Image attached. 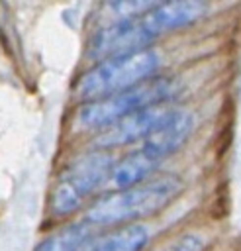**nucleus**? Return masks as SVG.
<instances>
[{
  "mask_svg": "<svg viewBox=\"0 0 241 251\" xmlns=\"http://www.w3.org/2000/svg\"><path fill=\"white\" fill-rule=\"evenodd\" d=\"M182 190V182L176 176H159L137 186L110 192L96 200L84 214V224L90 227L120 226L133 220L147 218L163 210Z\"/></svg>",
  "mask_w": 241,
  "mask_h": 251,
  "instance_id": "nucleus-1",
  "label": "nucleus"
},
{
  "mask_svg": "<svg viewBox=\"0 0 241 251\" xmlns=\"http://www.w3.org/2000/svg\"><path fill=\"white\" fill-rule=\"evenodd\" d=\"M180 90V82L170 76L147 78L145 82L123 92L86 102L74 114L72 126L78 131H102L118 120L157 104H167Z\"/></svg>",
  "mask_w": 241,
  "mask_h": 251,
  "instance_id": "nucleus-2",
  "label": "nucleus"
},
{
  "mask_svg": "<svg viewBox=\"0 0 241 251\" xmlns=\"http://www.w3.org/2000/svg\"><path fill=\"white\" fill-rule=\"evenodd\" d=\"M157 67H159V55L153 49L112 57L90 67L78 78L74 92L78 98L86 102L100 100L145 82L147 78L153 76Z\"/></svg>",
  "mask_w": 241,
  "mask_h": 251,
  "instance_id": "nucleus-3",
  "label": "nucleus"
},
{
  "mask_svg": "<svg viewBox=\"0 0 241 251\" xmlns=\"http://www.w3.org/2000/svg\"><path fill=\"white\" fill-rule=\"evenodd\" d=\"M114 165L116 161L108 151H92L74 159L53 186L51 212L61 218L76 212L98 186H104Z\"/></svg>",
  "mask_w": 241,
  "mask_h": 251,
  "instance_id": "nucleus-4",
  "label": "nucleus"
},
{
  "mask_svg": "<svg viewBox=\"0 0 241 251\" xmlns=\"http://www.w3.org/2000/svg\"><path fill=\"white\" fill-rule=\"evenodd\" d=\"M157 37H161V33L155 27L149 12H145L143 16L100 27L90 37L86 55L90 61L100 63L112 57H121V55L143 51Z\"/></svg>",
  "mask_w": 241,
  "mask_h": 251,
  "instance_id": "nucleus-5",
  "label": "nucleus"
},
{
  "mask_svg": "<svg viewBox=\"0 0 241 251\" xmlns=\"http://www.w3.org/2000/svg\"><path fill=\"white\" fill-rule=\"evenodd\" d=\"M174 110L167 104L149 106L143 110H137L110 127L102 129L94 137V149L96 151H110L120 145H127L133 141H143L151 131H155Z\"/></svg>",
  "mask_w": 241,
  "mask_h": 251,
  "instance_id": "nucleus-6",
  "label": "nucleus"
},
{
  "mask_svg": "<svg viewBox=\"0 0 241 251\" xmlns=\"http://www.w3.org/2000/svg\"><path fill=\"white\" fill-rule=\"evenodd\" d=\"M192 129H194V116L186 110L174 108V112L141 141L139 151H143L145 155L157 161H163L186 143V139L192 135Z\"/></svg>",
  "mask_w": 241,
  "mask_h": 251,
  "instance_id": "nucleus-7",
  "label": "nucleus"
},
{
  "mask_svg": "<svg viewBox=\"0 0 241 251\" xmlns=\"http://www.w3.org/2000/svg\"><path fill=\"white\" fill-rule=\"evenodd\" d=\"M161 161L145 155L143 151H133L131 155H127L125 159H121L120 163L114 165V169L110 171L104 186L110 188L112 192H118V190H125V188H131V186H137L141 184L157 167H159Z\"/></svg>",
  "mask_w": 241,
  "mask_h": 251,
  "instance_id": "nucleus-8",
  "label": "nucleus"
},
{
  "mask_svg": "<svg viewBox=\"0 0 241 251\" xmlns=\"http://www.w3.org/2000/svg\"><path fill=\"white\" fill-rule=\"evenodd\" d=\"M149 241V229L141 224L123 226L92 243L88 251H141Z\"/></svg>",
  "mask_w": 241,
  "mask_h": 251,
  "instance_id": "nucleus-9",
  "label": "nucleus"
},
{
  "mask_svg": "<svg viewBox=\"0 0 241 251\" xmlns=\"http://www.w3.org/2000/svg\"><path fill=\"white\" fill-rule=\"evenodd\" d=\"M94 241L90 226L82 222L53 233L37 247V251H88Z\"/></svg>",
  "mask_w": 241,
  "mask_h": 251,
  "instance_id": "nucleus-10",
  "label": "nucleus"
},
{
  "mask_svg": "<svg viewBox=\"0 0 241 251\" xmlns=\"http://www.w3.org/2000/svg\"><path fill=\"white\" fill-rule=\"evenodd\" d=\"M153 6H155V2H110V4H104L100 8V20L104 24L102 27L143 16Z\"/></svg>",
  "mask_w": 241,
  "mask_h": 251,
  "instance_id": "nucleus-11",
  "label": "nucleus"
},
{
  "mask_svg": "<svg viewBox=\"0 0 241 251\" xmlns=\"http://www.w3.org/2000/svg\"><path fill=\"white\" fill-rule=\"evenodd\" d=\"M206 239L200 233H184L176 241H172L165 251H202Z\"/></svg>",
  "mask_w": 241,
  "mask_h": 251,
  "instance_id": "nucleus-12",
  "label": "nucleus"
}]
</instances>
